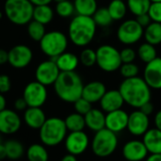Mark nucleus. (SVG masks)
I'll return each instance as SVG.
<instances>
[{
    "instance_id": "nucleus-1",
    "label": "nucleus",
    "mask_w": 161,
    "mask_h": 161,
    "mask_svg": "<svg viewBox=\"0 0 161 161\" xmlns=\"http://www.w3.org/2000/svg\"><path fill=\"white\" fill-rule=\"evenodd\" d=\"M151 90L143 77L140 76L124 79L119 87L125 103L138 109L145 103L151 101Z\"/></svg>"
},
{
    "instance_id": "nucleus-2",
    "label": "nucleus",
    "mask_w": 161,
    "mask_h": 161,
    "mask_svg": "<svg viewBox=\"0 0 161 161\" xmlns=\"http://www.w3.org/2000/svg\"><path fill=\"white\" fill-rule=\"evenodd\" d=\"M97 25L92 17L75 15L68 26V38L77 47H86L94 39Z\"/></svg>"
},
{
    "instance_id": "nucleus-3",
    "label": "nucleus",
    "mask_w": 161,
    "mask_h": 161,
    "mask_svg": "<svg viewBox=\"0 0 161 161\" xmlns=\"http://www.w3.org/2000/svg\"><path fill=\"white\" fill-rule=\"evenodd\" d=\"M53 86L57 96L63 102L74 104L82 97L84 84L81 76L75 71L60 72Z\"/></svg>"
},
{
    "instance_id": "nucleus-4",
    "label": "nucleus",
    "mask_w": 161,
    "mask_h": 161,
    "mask_svg": "<svg viewBox=\"0 0 161 161\" xmlns=\"http://www.w3.org/2000/svg\"><path fill=\"white\" fill-rule=\"evenodd\" d=\"M39 131L41 142L45 146L54 147L65 141L68 130L64 120L58 117H51L46 119Z\"/></svg>"
},
{
    "instance_id": "nucleus-5",
    "label": "nucleus",
    "mask_w": 161,
    "mask_h": 161,
    "mask_svg": "<svg viewBox=\"0 0 161 161\" xmlns=\"http://www.w3.org/2000/svg\"><path fill=\"white\" fill-rule=\"evenodd\" d=\"M3 12L16 25H26L33 18L34 6L29 0H6Z\"/></svg>"
},
{
    "instance_id": "nucleus-6",
    "label": "nucleus",
    "mask_w": 161,
    "mask_h": 161,
    "mask_svg": "<svg viewBox=\"0 0 161 161\" xmlns=\"http://www.w3.org/2000/svg\"><path fill=\"white\" fill-rule=\"evenodd\" d=\"M39 43L41 51L54 59L67 50L69 38L61 31L52 30L46 32Z\"/></svg>"
},
{
    "instance_id": "nucleus-7",
    "label": "nucleus",
    "mask_w": 161,
    "mask_h": 161,
    "mask_svg": "<svg viewBox=\"0 0 161 161\" xmlns=\"http://www.w3.org/2000/svg\"><path fill=\"white\" fill-rule=\"evenodd\" d=\"M93 154L101 158L111 156L118 147V137L114 132L106 127L95 132L92 141Z\"/></svg>"
},
{
    "instance_id": "nucleus-8",
    "label": "nucleus",
    "mask_w": 161,
    "mask_h": 161,
    "mask_svg": "<svg viewBox=\"0 0 161 161\" xmlns=\"http://www.w3.org/2000/svg\"><path fill=\"white\" fill-rule=\"evenodd\" d=\"M96 65L106 73H113L123 64L120 51L110 44H103L96 50Z\"/></svg>"
},
{
    "instance_id": "nucleus-9",
    "label": "nucleus",
    "mask_w": 161,
    "mask_h": 161,
    "mask_svg": "<svg viewBox=\"0 0 161 161\" xmlns=\"http://www.w3.org/2000/svg\"><path fill=\"white\" fill-rule=\"evenodd\" d=\"M144 28L137 22L136 19L124 21L118 27L117 38L123 44L132 45L137 43L143 37Z\"/></svg>"
},
{
    "instance_id": "nucleus-10",
    "label": "nucleus",
    "mask_w": 161,
    "mask_h": 161,
    "mask_svg": "<svg viewBox=\"0 0 161 161\" xmlns=\"http://www.w3.org/2000/svg\"><path fill=\"white\" fill-rule=\"evenodd\" d=\"M48 97L46 86L37 80L29 82L24 89L23 98L25 100L28 108H42Z\"/></svg>"
},
{
    "instance_id": "nucleus-11",
    "label": "nucleus",
    "mask_w": 161,
    "mask_h": 161,
    "mask_svg": "<svg viewBox=\"0 0 161 161\" xmlns=\"http://www.w3.org/2000/svg\"><path fill=\"white\" fill-rule=\"evenodd\" d=\"M8 52V63L14 69H24L27 67L33 59V51L25 44L14 45Z\"/></svg>"
},
{
    "instance_id": "nucleus-12",
    "label": "nucleus",
    "mask_w": 161,
    "mask_h": 161,
    "mask_svg": "<svg viewBox=\"0 0 161 161\" xmlns=\"http://www.w3.org/2000/svg\"><path fill=\"white\" fill-rule=\"evenodd\" d=\"M60 74L54 59L50 58L42 61L35 70V78L44 86L54 85Z\"/></svg>"
},
{
    "instance_id": "nucleus-13",
    "label": "nucleus",
    "mask_w": 161,
    "mask_h": 161,
    "mask_svg": "<svg viewBox=\"0 0 161 161\" xmlns=\"http://www.w3.org/2000/svg\"><path fill=\"white\" fill-rule=\"evenodd\" d=\"M65 148L69 154L80 156L87 151L90 145V139L86 132L76 131L70 132L64 141Z\"/></svg>"
},
{
    "instance_id": "nucleus-14",
    "label": "nucleus",
    "mask_w": 161,
    "mask_h": 161,
    "mask_svg": "<svg viewBox=\"0 0 161 161\" xmlns=\"http://www.w3.org/2000/svg\"><path fill=\"white\" fill-rule=\"evenodd\" d=\"M149 127H150L149 116L142 112L140 109L134 110L129 114L126 129L131 135L135 137L143 136L148 131Z\"/></svg>"
},
{
    "instance_id": "nucleus-15",
    "label": "nucleus",
    "mask_w": 161,
    "mask_h": 161,
    "mask_svg": "<svg viewBox=\"0 0 161 161\" xmlns=\"http://www.w3.org/2000/svg\"><path fill=\"white\" fill-rule=\"evenodd\" d=\"M22 121L17 111L5 108L0 111V134L13 135L19 131Z\"/></svg>"
},
{
    "instance_id": "nucleus-16",
    "label": "nucleus",
    "mask_w": 161,
    "mask_h": 161,
    "mask_svg": "<svg viewBox=\"0 0 161 161\" xmlns=\"http://www.w3.org/2000/svg\"><path fill=\"white\" fill-rule=\"evenodd\" d=\"M148 154V150L142 141L132 140L127 142L123 147V157L127 161L145 160Z\"/></svg>"
},
{
    "instance_id": "nucleus-17",
    "label": "nucleus",
    "mask_w": 161,
    "mask_h": 161,
    "mask_svg": "<svg viewBox=\"0 0 161 161\" xmlns=\"http://www.w3.org/2000/svg\"><path fill=\"white\" fill-rule=\"evenodd\" d=\"M143 79L152 90H161V58H156L145 65Z\"/></svg>"
},
{
    "instance_id": "nucleus-18",
    "label": "nucleus",
    "mask_w": 161,
    "mask_h": 161,
    "mask_svg": "<svg viewBox=\"0 0 161 161\" xmlns=\"http://www.w3.org/2000/svg\"><path fill=\"white\" fill-rule=\"evenodd\" d=\"M129 114L124 109H117L106 114V128L114 132L121 133L127 127Z\"/></svg>"
},
{
    "instance_id": "nucleus-19",
    "label": "nucleus",
    "mask_w": 161,
    "mask_h": 161,
    "mask_svg": "<svg viewBox=\"0 0 161 161\" xmlns=\"http://www.w3.org/2000/svg\"><path fill=\"white\" fill-rule=\"evenodd\" d=\"M99 103L101 109L104 112L108 113L121 109L125 104V101L119 90H109L106 92Z\"/></svg>"
},
{
    "instance_id": "nucleus-20",
    "label": "nucleus",
    "mask_w": 161,
    "mask_h": 161,
    "mask_svg": "<svg viewBox=\"0 0 161 161\" xmlns=\"http://www.w3.org/2000/svg\"><path fill=\"white\" fill-rule=\"evenodd\" d=\"M107 92L106 85L98 80L91 81L84 85L82 97L92 104L98 103Z\"/></svg>"
},
{
    "instance_id": "nucleus-21",
    "label": "nucleus",
    "mask_w": 161,
    "mask_h": 161,
    "mask_svg": "<svg viewBox=\"0 0 161 161\" xmlns=\"http://www.w3.org/2000/svg\"><path fill=\"white\" fill-rule=\"evenodd\" d=\"M46 119V115L42 108L29 107L24 111V122L32 129H40Z\"/></svg>"
},
{
    "instance_id": "nucleus-22",
    "label": "nucleus",
    "mask_w": 161,
    "mask_h": 161,
    "mask_svg": "<svg viewBox=\"0 0 161 161\" xmlns=\"http://www.w3.org/2000/svg\"><path fill=\"white\" fill-rule=\"evenodd\" d=\"M84 118L86 126L93 132H97L106 127V114L102 109L92 108Z\"/></svg>"
},
{
    "instance_id": "nucleus-23",
    "label": "nucleus",
    "mask_w": 161,
    "mask_h": 161,
    "mask_svg": "<svg viewBox=\"0 0 161 161\" xmlns=\"http://www.w3.org/2000/svg\"><path fill=\"white\" fill-rule=\"evenodd\" d=\"M142 142L150 154H161V130L149 128L142 136Z\"/></svg>"
},
{
    "instance_id": "nucleus-24",
    "label": "nucleus",
    "mask_w": 161,
    "mask_h": 161,
    "mask_svg": "<svg viewBox=\"0 0 161 161\" xmlns=\"http://www.w3.org/2000/svg\"><path fill=\"white\" fill-rule=\"evenodd\" d=\"M54 60L60 72H75L80 62L75 54L67 51L54 58Z\"/></svg>"
},
{
    "instance_id": "nucleus-25",
    "label": "nucleus",
    "mask_w": 161,
    "mask_h": 161,
    "mask_svg": "<svg viewBox=\"0 0 161 161\" xmlns=\"http://www.w3.org/2000/svg\"><path fill=\"white\" fill-rule=\"evenodd\" d=\"M54 16H55V10L51 8L50 5L36 6L34 7L32 20H35L46 25L53 21Z\"/></svg>"
},
{
    "instance_id": "nucleus-26",
    "label": "nucleus",
    "mask_w": 161,
    "mask_h": 161,
    "mask_svg": "<svg viewBox=\"0 0 161 161\" xmlns=\"http://www.w3.org/2000/svg\"><path fill=\"white\" fill-rule=\"evenodd\" d=\"M25 156L28 161H48L49 159L48 151L42 143L31 144L27 148Z\"/></svg>"
},
{
    "instance_id": "nucleus-27",
    "label": "nucleus",
    "mask_w": 161,
    "mask_h": 161,
    "mask_svg": "<svg viewBox=\"0 0 161 161\" xmlns=\"http://www.w3.org/2000/svg\"><path fill=\"white\" fill-rule=\"evenodd\" d=\"M74 6L75 13L77 15L90 17H92V15L98 8V4L96 0H75Z\"/></svg>"
},
{
    "instance_id": "nucleus-28",
    "label": "nucleus",
    "mask_w": 161,
    "mask_h": 161,
    "mask_svg": "<svg viewBox=\"0 0 161 161\" xmlns=\"http://www.w3.org/2000/svg\"><path fill=\"white\" fill-rule=\"evenodd\" d=\"M6 156L10 160H18L25 155V147L17 140H8L5 143Z\"/></svg>"
},
{
    "instance_id": "nucleus-29",
    "label": "nucleus",
    "mask_w": 161,
    "mask_h": 161,
    "mask_svg": "<svg viewBox=\"0 0 161 161\" xmlns=\"http://www.w3.org/2000/svg\"><path fill=\"white\" fill-rule=\"evenodd\" d=\"M143 37L146 41V42L153 44V45H158L161 44V24L152 22L148 26L144 28Z\"/></svg>"
},
{
    "instance_id": "nucleus-30",
    "label": "nucleus",
    "mask_w": 161,
    "mask_h": 161,
    "mask_svg": "<svg viewBox=\"0 0 161 161\" xmlns=\"http://www.w3.org/2000/svg\"><path fill=\"white\" fill-rule=\"evenodd\" d=\"M65 125L67 127V130L70 132H76V131H83L86 127L85 118L83 115L74 112L69 114L65 119Z\"/></svg>"
},
{
    "instance_id": "nucleus-31",
    "label": "nucleus",
    "mask_w": 161,
    "mask_h": 161,
    "mask_svg": "<svg viewBox=\"0 0 161 161\" xmlns=\"http://www.w3.org/2000/svg\"><path fill=\"white\" fill-rule=\"evenodd\" d=\"M108 9L113 21H121L126 15L128 8L124 0H111Z\"/></svg>"
},
{
    "instance_id": "nucleus-32",
    "label": "nucleus",
    "mask_w": 161,
    "mask_h": 161,
    "mask_svg": "<svg viewBox=\"0 0 161 161\" xmlns=\"http://www.w3.org/2000/svg\"><path fill=\"white\" fill-rule=\"evenodd\" d=\"M137 55L139 56L140 59L145 64L151 62L156 58H158V52L155 45L150 44L148 42H144L140 45V47L138 48Z\"/></svg>"
},
{
    "instance_id": "nucleus-33",
    "label": "nucleus",
    "mask_w": 161,
    "mask_h": 161,
    "mask_svg": "<svg viewBox=\"0 0 161 161\" xmlns=\"http://www.w3.org/2000/svg\"><path fill=\"white\" fill-rule=\"evenodd\" d=\"M26 31H27L29 38L32 41L38 42H40V41L42 39V37L46 33L45 25L35 20H31L26 25Z\"/></svg>"
},
{
    "instance_id": "nucleus-34",
    "label": "nucleus",
    "mask_w": 161,
    "mask_h": 161,
    "mask_svg": "<svg viewBox=\"0 0 161 161\" xmlns=\"http://www.w3.org/2000/svg\"><path fill=\"white\" fill-rule=\"evenodd\" d=\"M150 0H126L128 10L135 16L147 13L151 6Z\"/></svg>"
},
{
    "instance_id": "nucleus-35",
    "label": "nucleus",
    "mask_w": 161,
    "mask_h": 161,
    "mask_svg": "<svg viewBox=\"0 0 161 161\" xmlns=\"http://www.w3.org/2000/svg\"><path fill=\"white\" fill-rule=\"evenodd\" d=\"M92 19H93L95 25L97 26H101V27H107V26L110 25L113 22V20L108 12V7L98 8L97 10L92 15Z\"/></svg>"
},
{
    "instance_id": "nucleus-36",
    "label": "nucleus",
    "mask_w": 161,
    "mask_h": 161,
    "mask_svg": "<svg viewBox=\"0 0 161 161\" xmlns=\"http://www.w3.org/2000/svg\"><path fill=\"white\" fill-rule=\"evenodd\" d=\"M55 12L61 18H71L75 13L74 2L70 0H65L59 3H57L55 8Z\"/></svg>"
},
{
    "instance_id": "nucleus-37",
    "label": "nucleus",
    "mask_w": 161,
    "mask_h": 161,
    "mask_svg": "<svg viewBox=\"0 0 161 161\" xmlns=\"http://www.w3.org/2000/svg\"><path fill=\"white\" fill-rule=\"evenodd\" d=\"M79 61L85 67H92L96 64V51L92 48H84L79 55Z\"/></svg>"
},
{
    "instance_id": "nucleus-38",
    "label": "nucleus",
    "mask_w": 161,
    "mask_h": 161,
    "mask_svg": "<svg viewBox=\"0 0 161 161\" xmlns=\"http://www.w3.org/2000/svg\"><path fill=\"white\" fill-rule=\"evenodd\" d=\"M120 71V75L125 78H132V77H136L139 76V73H140V68L139 66L134 63H123L119 69Z\"/></svg>"
},
{
    "instance_id": "nucleus-39",
    "label": "nucleus",
    "mask_w": 161,
    "mask_h": 161,
    "mask_svg": "<svg viewBox=\"0 0 161 161\" xmlns=\"http://www.w3.org/2000/svg\"><path fill=\"white\" fill-rule=\"evenodd\" d=\"M92 103H90L89 101H87L86 99H84L83 97H80L79 99H77L75 103H74V108L75 112L85 116L92 108Z\"/></svg>"
},
{
    "instance_id": "nucleus-40",
    "label": "nucleus",
    "mask_w": 161,
    "mask_h": 161,
    "mask_svg": "<svg viewBox=\"0 0 161 161\" xmlns=\"http://www.w3.org/2000/svg\"><path fill=\"white\" fill-rule=\"evenodd\" d=\"M147 13L149 14L152 22L161 24V2L151 3V6Z\"/></svg>"
},
{
    "instance_id": "nucleus-41",
    "label": "nucleus",
    "mask_w": 161,
    "mask_h": 161,
    "mask_svg": "<svg viewBox=\"0 0 161 161\" xmlns=\"http://www.w3.org/2000/svg\"><path fill=\"white\" fill-rule=\"evenodd\" d=\"M121 59L123 63H131L134 62L137 58L136 51L131 47H125L120 51Z\"/></svg>"
},
{
    "instance_id": "nucleus-42",
    "label": "nucleus",
    "mask_w": 161,
    "mask_h": 161,
    "mask_svg": "<svg viewBox=\"0 0 161 161\" xmlns=\"http://www.w3.org/2000/svg\"><path fill=\"white\" fill-rule=\"evenodd\" d=\"M11 89V80L8 75H0V93H7Z\"/></svg>"
},
{
    "instance_id": "nucleus-43",
    "label": "nucleus",
    "mask_w": 161,
    "mask_h": 161,
    "mask_svg": "<svg viewBox=\"0 0 161 161\" xmlns=\"http://www.w3.org/2000/svg\"><path fill=\"white\" fill-rule=\"evenodd\" d=\"M136 20L143 28H145L146 26H148L152 23V20H151L148 13H143V14H141L139 16H136Z\"/></svg>"
},
{
    "instance_id": "nucleus-44",
    "label": "nucleus",
    "mask_w": 161,
    "mask_h": 161,
    "mask_svg": "<svg viewBox=\"0 0 161 161\" xmlns=\"http://www.w3.org/2000/svg\"><path fill=\"white\" fill-rule=\"evenodd\" d=\"M13 106H14L15 111H25V110L28 108V106H27L25 100L23 98V96L20 97V98H17V99L14 101Z\"/></svg>"
},
{
    "instance_id": "nucleus-45",
    "label": "nucleus",
    "mask_w": 161,
    "mask_h": 161,
    "mask_svg": "<svg viewBox=\"0 0 161 161\" xmlns=\"http://www.w3.org/2000/svg\"><path fill=\"white\" fill-rule=\"evenodd\" d=\"M139 109H140L142 112H143L144 114H146L147 116H149V115H151V114L153 113V111H154V106H153V104H152L151 101H150V102H147V103H145L144 105H142Z\"/></svg>"
},
{
    "instance_id": "nucleus-46",
    "label": "nucleus",
    "mask_w": 161,
    "mask_h": 161,
    "mask_svg": "<svg viewBox=\"0 0 161 161\" xmlns=\"http://www.w3.org/2000/svg\"><path fill=\"white\" fill-rule=\"evenodd\" d=\"M8 52L6 51L5 49L0 48V65H4L8 63Z\"/></svg>"
},
{
    "instance_id": "nucleus-47",
    "label": "nucleus",
    "mask_w": 161,
    "mask_h": 161,
    "mask_svg": "<svg viewBox=\"0 0 161 161\" xmlns=\"http://www.w3.org/2000/svg\"><path fill=\"white\" fill-rule=\"evenodd\" d=\"M154 123H155L156 128L161 130V109L156 113L155 118H154Z\"/></svg>"
},
{
    "instance_id": "nucleus-48",
    "label": "nucleus",
    "mask_w": 161,
    "mask_h": 161,
    "mask_svg": "<svg viewBox=\"0 0 161 161\" xmlns=\"http://www.w3.org/2000/svg\"><path fill=\"white\" fill-rule=\"evenodd\" d=\"M34 7L36 6H43V5H50L53 0H29Z\"/></svg>"
},
{
    "instance_id": "nucleus-49",
    "label": "nucleus",
    "mask_w": 161,
    "mask_h": 161,
    "mask_svg": "<svg viewBox=\"0 0 161 161\" xmlns=\"http://www.w3.org/2000/svg\"><path fill=\"white\" fill-rule=\"evenodd\" d=\"M145 161H161V154H151L145 158Z\"/></svg>"
},
{
    "instance_id": "nucleus-50",
    "label": "nucleus",
    "mask_w": 161,
    "mask_h": 161,
    "mask_svg": "<svg viewBox=\"0 0 161 161\" xmlns=\"http://www.w3.org/2000/svg\"><path fill=\"white\" fill-rule=\"evenodd\" d=\"M6 106H7V100H6V98L4 96V94L0 93V111H2L5 108H7Z\"/></svg>"
},
{
    "instance_id": "nucleus-51",
    "label": "nucleus",
    "mask_w": 161,
    "mask_h": 161,
    "mask_svg": "<svg viewBox=\"0 0 161 161\" xmlns=\"http://www.w3.org/2000/svg\"><path fill=\"white\" fill-rule=\"evenodd\" d=\"M60 161H77V158H76V156H74L68 153V155H65Z\"/></svg>"
},
{
    "instance_id": "nucleus-52",
    "label": "nucleus",
    "mask_w": 161,
    "mask_h": 161,
    "mask_svg": "<svg viewBox=\"0 0 161 161\" xmlns=\"http://www.w3.org/2000/svg\"><path fill=\"white\" fill-rule=\"evenodd\" d=\"M7 158L6 156V149H5V144L3 142H0V160L4 159Z\"/></svg>"
},
{
    "instance_id": "nucleus-53",
    "label": "nucleus",
    "mask_w": 161,
    "mask_h": 161,
    "mask_svg": "<svg viewBox=\"0 0 161 161\" xmlns=\"http://www.w3.org/2000/svg\"><path fill=\"white\" fill-rule=\"evenodd\" d=\"M3 15H4V12L0 10V20L2 19V17H3Z\"/></svg>"
},
{
    "instance_id": "nucleus-54",
    "label": "nucleus",
    "mask_w": 161,
    "mask_h": 161,
    "mask_svg": "<svg viewBox=\"0 0 161 161\" xmlns=\"http://www.w3.org/2000/svg\"><path fill=\"white\" fill-rule=\"evenodd\" d=\"M152 3H156V2H161V0H150Z\"/></svg>"
},
{
    "instance_id": "nucleus-55",
    "label": "nucleus",
    "mask_w": 161,
    "mask_h": 161,
    "mask_svg": "<svg viewBox=\"0 0 161 161\" xmlns=\"http://www.w3.org/2000/svg\"><path fill=\"white\" fill-rule=\"evenodd\" d=\"M54 2H56V3H59V2H62V1H65V0H53Z\"/></svg>"
},
{
    "instance_id": "nucleus-56",
    "label": "nucleus",
    "mask_w": 161,
    "mask_h": 161,
    "mask_svg": "<svg viewBox=\"0 0 161 161\" xmlns=\"http://www.w3.org/2000/svg\"><path fill=\"white\" fill-rule=\"evenodd\" d=\"M0 142H2V141H1V134H0Z\"/></svg>"
},
{
    "instance_id": "nucleus-57",
    "label": "nucleus",
    "mask_w": 161,
    "mask_h": 161,
    "mask_svg": "<svg viewBox=\"0 0 161 161\" xmlns=\"http://www.w3.org/2000/svg\"><path fill=\"white\" fill-rule=\"evenodd\" d=\"M0 161H1V160H0Z\"/></svg>"
}]
</instances>
